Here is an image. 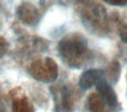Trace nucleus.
<instances>
[{"label": "nucleus", "mask_w": 127, "mask_h": 112, "mask_svg": "<svg viewBox=\"0 0 127 112\" xmlns=\"http://www.w3.org/2000/svg\"><path fill=\"white\" fill-rule=\"evenodd\" d=\"M104 103H105L99 94H92L88 98V109L91 112H103Z\"/></svg>", "instance_id": "nucleus-6"}, {"label": "nucleus", "mask_w": 127, "mask_h": 112, "mask_svg": "<svg viewBox=\"0 0 127 112\" xmlns=\"http://www.w3.org/2000/svg\"><path fill=\"white\" fill-rule=\"evenodd\" d=\"M37 16H38V13H37V10L33 6H31L28 4H25V5L19 6V9H18V17L25 23L33 24L34 22L37 20Z\"/></svg>", "instance_id": "nucleus-5"}, {"label": "nucleus", "mask_w": 127, "mask_h": 112, "mask_svg": "<svg viewBox=\"0 0 127 112\" xmlns=\"http://www.w3.org/2000/svg\"><path fill=\"white\" fill-rule=\"evenodd\" d=\"M60 54L70 63L76 62L81 59L87 51V44L79 35H70L63 39L58 45Z\"/></svg>", "instance_id": "nucleus-1"}, {"label": "nucleus", "mask_w": 127, "mask_h": 112, "mask_svg": "<svg viewBox=\"0 0 127 112\" xmlns=\"http://www.w3.org/2000/svg\"><path fill=\"white\" fill-rule=\"evenodd\" d=\"M13 112H34L33 106L25 97L18 98L12 103Z\"/></svg>", "instance_id": "nucleus-7"}, {"label": "nucleus", "mask_w": 127, "mask_h": 112, "mask_svg": "<svg viewBox=\"0 0 127 112\" xmlns=\"http://www.w3.org/2000/svg\"><path fill=\"white\" fill-rule=\"evenodd\" d=\"M104 1L112 5H124L127 2V0H104Z\"/></svg>", "instance_id": "nucleus-9"}, {"label": "nucleus", "mask_w": 127, "mask_h": 112, "mask_svg": "<svg viewBox=\"0 0 127 112\" xmlns=\"http://www.w3.org/2000/svg\"><path fill=\"white\" fill-rule=\"evenodd\" d=\"M104 72L99 69H90L85 71L79 79V86L82 89L87 90L97 83L104 77Z\"/></svg>", "instance_id": "nucleus-4"}, {"label": "nucleus", "mask_w": 127, "mask_h": 112, "mask_svg": "<svg viewBox=\"0 0 127 112\" xmlns=\"http://www.w3.org/2000/svg\"><path fill=\"white\" fill-rule=\"evenodd\" d=\"M30 72L33 78L39 82H51L58 76V66L52 59L44 58L33 62Z\"/></svg>", "instance_id": "nucleus-2"}, {"label": "nucleus", "mask_w": 127, "mask_h": 112, "mask_svg": "<svg viewBox=\"0 0 127 112\" xmlns=\"http://www.w3.org/2000/svg\"><path fill=\"white\" fill-rule=\"evenodd\" d=\"M97 90L100 96L103 98L104 103L110 107V108H114L116 107L117 103H118V99H117V96L115 94L114 90L110 86L106 81L104 79L100 80L97 83Z\"/></svg>", "instance_id": "nucleus-3"}, {"label": "nucleus", "mask_w": 127, "mask_h": 112, "mask_svg": "<svg viewBox=\"0 0 127 112\" xmlns=\"http://www.w3.org/2000/svg\"><path fill=\"white\" fill-rule=\"evenodd\" d=\"M120 37L124 42L127 43V25H124L120 28Z\"/></svg>", "instance_id": "nucleus-8"}]
</instances>
